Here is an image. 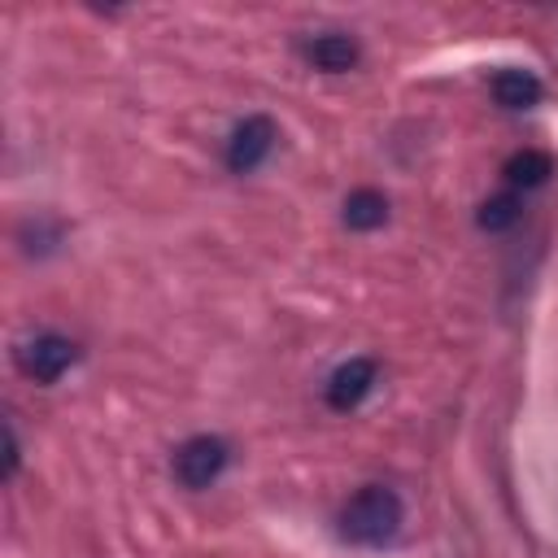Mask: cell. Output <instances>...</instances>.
I'll use <instances>...</instances> for the list:
<instances>
[{
	"mask_svg": "<svg viewBox=\"0 0 558 558\" xmlns=\"http://www.w3.org/2000/svg\"><path fill=\"white\" fill-rule=\"evenodd\" d=\"M401 523H405V501H401V493L388 488V484H366V488H357V493L340 506V514H336L340 541L362 545V549L388 545V541L401 532Z\"/></svg>",
	"mask_w": 558,
	"mask_h": 558,
	"instance_id": "1",
	"label": "cell"
},
{
	"mask_svg": "<svg viewBox=\"0 0 558 558\" xmlns=\"http://www.w3.org/2000/svg\"><path fill=\"white\" fill-rule=\"evenodd\" d=\"M13 362H17V371H22L26 379H35V384H57V379L78 362V344H74L70 336H61V331H35V336L17 340Z\"/></svg>",
	"mask_w": 558,
	"mask_h": 558,
	"instance_id": "2",
	"label": "cell"
},
{
	"mask_svg": "<svg viewBox=\"0 0 558 558\" xmlns=\"http://www.w3.org/2000/svg\"><path fill=\"white\" fill-rule=\"evenodd\" d=\"M231 462V445L222 436H187L174 458H170V471L183 488H209Z\"/></svg>",
	"mask_w": 558,
	"mask_h": 558,
	"instance_id": "3",
	"label": "cell"
},
{
	"mask_svg": "<svg viewBox=\"0 0 558 558\" xmlns=\"http://www.w3.org/2000/svg\"><path fill=\"white\" fill-rule=\"evenodd\" d=\"M275 140H279L275 122H270L266 113H248L244 122H235V131H231V140H227V170H231V174H253V170L270 157Z\"/></svg>",
	"mask_w": 558,
	"mask_h": 558,
	"instance_id": "4",
	"label": "cell"
},
{
	"mask_svg": "<svg viewBox=\"0 0 558 558\" xmlns=\"http://www.w3.org/2000/svg\"><path fill=\"white\" fill-rule=\"evenodd\" d=\"M371 388H375V362H371V357H349V362H340V366L327 375L323 397H327L331 410L349 414V410H357V405L371 397Z\"/></svg>",
	"mask_w": 558,
	"mask_h": 558,
	"instance_id": "5",
	"label": "cell"
},
{
	"mask_svg": "<svg viewBox=\"0 0 558 558\" xmlns=\"http://www.w3.org/2000/svg\"><path fill=\"white\" fill-rule=\"evenodd\" d=\"M301 52H305V61H310L314 70H323V74H344V70H353L357 57H362L357 39L344 35V31H318L314 39L301 44Z\"/></svg>",
	"mask_w": 558,
	"mask_h": 558,
	"instance_id": "6",
	"label": "cell"
},
{
	"mask_svg": "<svg viewBox=\"0 0 558 558\" xmlns=\"http://www.w3.org/2000/svg\"><path fill=\"white\" fill-rule=\"evenodd\" d=\"M493 96H497V105H506V109H532V105H541L545 87H541V78H536L532 70L506 65V70L493 74Z\"/></svg>",
	"mask_w": 558,
	"mask_h": 558,
	"instance_id": "7",
	"label": "cell"
},
{
	"mask_svg": "<svg viewBox=\"0 0 558 558\" xmlns=\"http://www.w3.org/2000/svg\"><path fill=\"white\" fill-rule=\"evenodd\" d=\"M340 218H344L349 231H375V227L388 222V196L375 192V187H357V192L344 196V214Z\"/></svg>",
	"mask_w": 558,
	"mask_h": 558,
	"instance_id": "8",
	"label": "cell"
},
{
	"mask_svg": "<svg viewBox=\"0 0 558 558\" xmlns=\"http://www.w3.org/2000/svg\"><path fill=\"white\" fill-rule=\"evenodd\" d=\"M554 174V157L549 153H541V148H523V153H514L510 161H506V183H510V192H527V187H541L545 179Z\"/></svg>",
	"mask_w": 558,
	"mask_h": 558,
	"instance_id": "9",
	"label": "cell"
},
{
	"mask_svg": "<svg viewBox=\"0 0 558 558\" xmlns=\"http://www.w3.org/2000/svg\"><path fill=\"white\" fill-rule=\"evenodd\" d=\"M519 214H523L519 192H497V196H488V201L480 205L475 222H480L484 231H506V227H514V222H519Z\"/></svg>",
	"mask_w": 558,
	"mask_h": 558,
	"instance_id": "10",
	"label": "cell"
},
{
	"mask_svg": "<svg viewBox=\"0 0 558 558\" xmlns=\"http://www.w3.org/2000/svg\"><path fill=\"white\" fill-rule=\"evenodd\" d=\"M22 466V445H17V432L13 423H4V480H13Z\"/></svg>",
	"mask_w": 558,
	"mask_h": 558,
	"instance_id": "11",
	"label": "cell"
}]
</instances>
